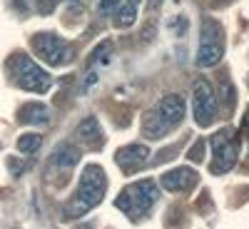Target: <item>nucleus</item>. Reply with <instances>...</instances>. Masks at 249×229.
<instances>
[{
    "label": "nucleus",
    "mask_w": 249,
    "mask_h": 229,
    "mask_svg": "<svg viewBox=\"0 0 249 229\" xmlns=\"http://www.w3.org/2000/svg\"><path fill=\"white\" fill-rule=\"evenodd\" d=\"M40 142H43V137H40V135H20L18 137V150L20 152H25V155H33L37 147H40Z\"/></svg>",
    "instance_id": "2eb2a0df"
},
{
    "label": "nucleus",
    "mask_w": 249,
    "mask_h": 229,
    "mask_svg": "<svg viewBox=\"0 0 249 229\" xmlns=\"http://www.w3.org/2000/svg\"><path fill=\"white\" fill-rule=\"evenodd\" d=\"M50 162L55 164V167H62V170H70V167H75V164L80 162V150L77 147H72V144H57V147L53 150V155H50Z\"/></svg>",
    "instance_id": "f8f14e48"
},
{
    "label": "nucleus",
    "mask_w": 249,
    "mask_h": 229,
    "mask_svg": "<svg viewBox=\"0 0 249 229\" xmlns=\"http://www.w3.org/2000/svg\"><path fill=\"white\" fill-rule=\"evenodd\" d=\"M142 132H144V137H150V140H160L164 135H170L172 127L162 120V115L157 110H152L147 117H144V122H142Z\"/></svg>",
    "instance_id": "4468645a"
},
{
    "label": "nucleus",
    "mask_w": 249,
    "mask_h": 229,
    "mask_svg": "<svg viewBox=\"0 0 249 229\" xmlns=\"http://www.w3.org/2000/svg\"><path fill=\"white\" fill-rule=\"evenodd\" d=\"M160 5H162V0H150V3H147V10H150V13H155Z\"/></svg>",
    "instance_id": "5701e85b"
},
{
    "label": "nucleus",
    "mask_w": 249,
    "mask_h": 229,
    "mask_svg": "<svg viewBox=\"0 0 249 229\" xmlns=\"http://www.w3.org/2000/svg\"><path fill=\"white\" fill-rule=\"evenodd\" d=\"M35 5H37V10L43 13V15H48V13H53V10H55L57 0H35Z\"/></svg>",
    "instance_id": "aec40b11"
},
{
    "label": "nucleus",
    "mask_w": 249,
    "mask_h": 229,
    "mask_svg": "<svg viewBox=\"0 0 249 229\" xmlns=\"http://www.w3.org/2000/svg\"><path fill=\"white\" fill-rule=\"evenodd\" d=\"M160 197V187L152 182V179H142V182H135V184H127L124 190L117 194V202L115 207L120 212H124L130 219H144Z\"/></svg>",
    "instance_id": "f03ea898"
},
{
    "label": "nucleus",
    "mask_w": 249,
    "mask_h": 229,
    "mask_svg": "<svg viewBox=\"0 0 249 229\" xmlns=\"http://www.w3.org/2000/svg\"><path fill=\"white\" fill-rule=\"evenodd\" d=\"M18 117L25 124H48L50 122V110L45 105H40V102H28V105L20 107Z\"/></svg>",
    "instance_id": "ddd939ff"
},
{
    "label": "nucleus",
    "mask_w": 249,
    "mask_h": 229,
    "mask_svg": "<svg viewBox=\"0 0 249 229\" xmlns=\"http://www.w3.org/2000/svg\"><path fill=\"white\" fill-rule=\"evenodd\" d=\"M107 190V177L105 170L100 164H88L80 175V184H77V192L68 207V217H77V214H85L90 212L92 207H97L105 197Z\"/></svg>",
    "instance_id": "f257e3e1"
},
{
    "label": "nucleus",
    "mask_w": 249,
    "mask_h": 229,
    "mask_svg": "<svg viewBox=\"0 0 249 229\" xmlns=\"http://www.w3.org/2000/svg\"><path fill=\"white\" fill-rule=\"evenodd\" d=\"M224 48H222V28L217 20L204 18L202 20V43L197 48V65L199 68H214L222 60Z\"/></svg>",
    "instance_id": "20e7f679"
},
{
    "label": "nucleus",
    "mask_w": 249,
    "mask_h": 229,
    "mask_svg": "<svg viewBox=\"0 0 249 229\" xmlns=\"http://www.w3.org/2000/svg\"><path fill=\"white\" fill-rule=\"evenodd\" d=\"M242 124H244V130H249V110H247V115H244V122H242Z\"/></svg>",
    "instance_id": "393cba45"
},
{
    "label": "nucleus",
    "mask_w": 249,
    "mask_h": 229,
    "mask_svg": "<svg viewBox=\"0 0 249 229\" xmlns=\"http://www.w3.org/2000/svg\"><path fill=\"white\" fill-rule=\"evenodd\" d=\"M224 105H227V110L234 107V90H232L230 82H224Z\"/></svg>",
    "instance_id": "412c9836"
},
{
    "label": "nucleus",
    "mask_w": 249,
    "mask_h": 229,
    "mask_svg": "<svg viewBox=\"0 0 249 229\" xmlns=\"http://www.w3.org/2000/svg\"><path fill=\"white\" fill-rule=\"evenodd\" d=\"M127 3H130V5H132V8H137V5H140V3H142V0H127Z\"/></svg>",
    "instance_id": "a878e982"
},
{
    "label": "nucleus",
    "mask_w": 249,
    "mask_h": 229,
    "mask_svg": "<svg viewBox=\"0 0 249 229\" xmlns=\"http://www.w3.org/2000/svg\"><path fill=\"white\" fill-rule=\"evenodd\" d=\"M192 110H195V122L199 127H210L217 115V97L212 92V85L207 80H197L192 88Z\"/></svg>",
    "instance_id": "423d86ee"
},
{
    "label": "nucleus",
    "mask_w": 249,
    "mask_h": 229,
    "mask_svg": "<svg viewBox=\"0 0 249 229\" xmlns=\"http://www.w3.org/2000/svg\"><path fill=\"white\" fill-rule=\"evenodd\" d=\"M110 53H112V43H110V40H105L100 48H95V53L90 55V62H107Z\"/></svg>",
    "instance_id": "f3484780"
},
{
    "label": "nucleus",
    "mask_w": 249,
    "mask_h": 229,
    "mask_svg": "<svg viewBox=\"0 0 249 229\" xmlns=\"http://www.w3.org/2000/svg\"><path fill=\"white\" fill-rule=\"evenodd\" d=\"M8 68H10V72H13V80H15L23 90H28V92H48L50 85H53V77H50L43 68H40V65H35V62H33L25 53L10 55Z\"/></svg>",
    "instance_id": "7ed1b4c3"
},
{
    "label": "nucleus",
    "mask_w": 249,
    "mask_h": 229,
    "mask_svg": "<svg viewBox=\"0 0 249 229\" xmlns=\"http://www.w3.org/2000/svg\"><path fill=\"white\" fill-rule=\"evenodd\" d=\"M30 45H33L35 55L40 60H45L48 65H68V62L72 60V48L62 37H57L53 33H37V35H33Z\"/></svg>",
    "instance_id": "39448f33"
},
{
    "label": "nucleus",
    "mask_w": 249,
    "mask_h": 229,
    "mask_svg": "<svg viewBox=\"0 0 249 229\" xmlns=\"http://www.w3.org/2000/svg\"><path fill=\"white\" fill-rule=\"evenodd\" d=\"M204 147H207V144L202 140H197L190 147V152H187V159H190V162H202L204 159Z\"/></svg>",
    "instance_id": "a211bd4d"
},
{
    "label": "nucleus",
    "mask_w": 249,
    "mask_h": 229,
    "mask_svg": "<svg viewBox=\"0 0 249 229\" xmlns=\"http://www.w3.org/2000/svg\"><path fill=\"white\" fill-rule=\"evenodd\" d=\"M152 33H155V30H152V25H147V28H144V33H142V37H144V40H150V37H152Z\"/></svg>",
    "instance_id": "b1692460"
},
{
    "label": "nucleus",
    "mask_w": 249,
    "mask_h": 229,
    "mask_svg": "<svg viewBox=\"0 0 249 229\" xmlns=\"http://www.w3.org/2000/svg\"><path fill=\"white\" fill-rule=\"evenodd\" d=\"M77 137L88 144V147H102V142H105V135L100 130V122L95 117H85L80 124H77Z\"/></svg>",
    "instance_id": "9b49d317"
},
{
    "label": "nucleus",
    "mask_w": 249,
    "mask_h": 229,
    "mask_svg": "<svg viewBox=\"0 0 249 229\" xmlns=\"http://www.w3.org/2000/svg\"><path fill=\"white\" fill-rule=\"evenodd\" d=\"M150 157V150H147V144H124V147H120L115 152V162H117V167H122L124 172H132L135 167H140V164Z\"/></svg>",
    "instance_id": "9d476101"
},
{
    "label": "nucleus",
    "mask_w": 249,
    "mask_h": 229,
    "mask_svg": "<svg viewBox=\"0 0 249 229\" xmlns=\"http://www.w3.org/2000/svg\"><path fill=\"white\" fill-rule=\"evenodd\" d=\"M120 8V0H100V13L102 15H112Z\"/></svg>",
    "instance_id": "6ab92c4d"
},
{
    "label": "nucleus",
    "mask_w": 249,
    "mask_h": 229,
    "mask_svg": "<svg viewBox=\"0 0 249 229\" xmlns=\"http://www.w3.org/2000/svg\"><path fill=\"white\" fill-rule=\"evenodd\" d=\"M155 110H157V112L162 115V120L175 130L177 124L182 122V117H184V100H182V95L170 92V95L160 97V102L155 105Z\"/></svg>",
    "instance_id": "1a4fd4ad"
},
{
    "label": "nucleus",
    "mask_w": 249,
    "mask_h": 229,
    "mask_svg": "<svg viewBox=\"0 0 249 229\" xmlns=\"http://www.w3.org/2000/svg\"><path fill=\"white\" fill-rule=\"evenodd\" d=\"M197 172L190 170V167H175L172 172L162 175L160 177V184L164 187L167 192H175V194H187L190 190L197 187Z\"/></svg>",
    "instance_id": "6e6552de"
},
{
    "label": "nucleus",
    "mask_w": 249,
    "mask_h": 229,
    "mask_svg": "<svg viewBox=\"0 0 249 229\" xmlns=\"http://www.w3.org/2000/svg\"><path fill=\"white\" fill-rule=\"evenodd\" d=\"M212 150H214V164H212V172L214 175H224L234 167L237 162V144L232 140H227V132H219L212 137Z\"/></svg>",
    "instance_id": "0eeeda50"
},
{
    "label": "nucleus",
    "mask_w": 249,
    "mask_h": 229,
    "mask_svg": "<svg viewBox=\"0 0 249 229\" xmlns=\"http://www.w3.org/2000/svg\"><path fill=\"white\" fill-rule=\"evenodd\" d=\"M135 8L127 3V5H122V8H117V13H115V25L117 28H130L132 23H135Z\"/></svg>",
    "instance_id": "dca6fc26"
},
{
    "label": "nucleus",
    "mask_w": 249,
    "mask_h": 229,
    "mask_svg": "<svg viewBox=\"0 0 249 229\" xmlns=\"http://www.w3.org/2000/svg\"><path fill=\"white\" fill-rule=\"evenodd\" d=\"M175 152H177V147H170V150H164V152H160V155H157V159H160V162H167V157H172Z\"/></svg>",
    "instance_id": "4be33fe9"
}]
</instances>
